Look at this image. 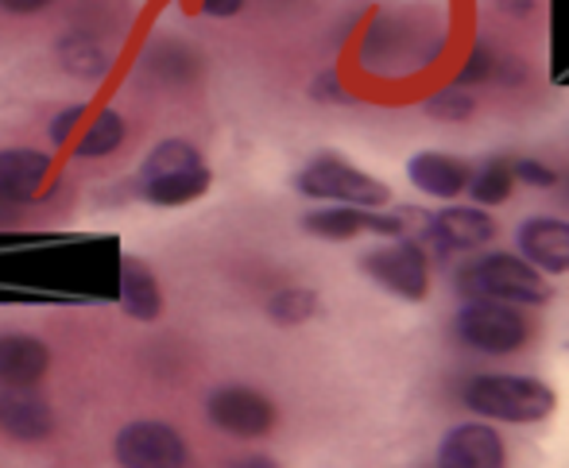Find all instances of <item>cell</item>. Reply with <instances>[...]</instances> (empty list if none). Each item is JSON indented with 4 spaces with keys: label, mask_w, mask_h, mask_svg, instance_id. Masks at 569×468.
<instances>
[{
    "label": "cell",
    "mask_w": 569,
    "mask_h": 468,
    "mask_svg": "<svg viewBox=\"0 0 569 468\" xmlns=\"http://www.w3.org/2000/svg\"><path fill=\"white\" fill-rule=\"evenodd\" d=\"M461 402L477 418H496V422H511V426H535L555 415L558 395H555V387L535 376L488 372V376H472L469 384L461 387Z\"/></svg>",
    "instance_id": "6da1fadb"
},
{
    "label": "cell",
    "mask_w": 569,
    "mask_h": 468,
    "mask_svg": "<svg viewBox=\"0 0 569 468\" xmlns=\"http://www.w3.org/2000/svg\"><path fill=\"white\" fill-rule=\"evenodd\" d=\"M457 295L469 298H488V302H516V306H547L550 302V282L542 271H535L523 256L511 252H492L469 260L457 271Z\"/></svg>",
    "instance_id": "7a4b0ae2"
},
{
    "label": "cell",
    "mask_w": 569,
    "mask_h": 468,
    "mask_svg": "<svg viewBox=\"0 0 569 468\" xmlns=\"http://www.w3.org/2000/svg\"><path fill=\"white\" fill-rule=\"evenodd\" d=\"M527 306L516 302H488V298H469L457 313L453 329L469 349L488 352V357H508L519 352L535 333V321L527 318Z\"/></svg>",
    "instance_id": "3957f363"
},
{
    "label": "cell",
    "mask_w": 569,
    "mask_h": 468,
    "mask_svg": "<svg viewBox=\"0 0 569 468\" xmlns=\"http://www.w3.org/2000/svg\"><path fill=\"white\" fill-rule=\"evenodd\" d=\"M299 193L315 201H341V206H365V209H383L391 206V187H383L380 179L365 175L360 167H352L349 159L338 151H322L315 156L295 179Z\"/></svg>",
    "instance_id": "277c9868"
},
{
    "label": "cell",
    "mask_w": 569,
    "mask_h": 468,
    "mask_svg": "<svg viewBox=\"0 0 569 468\" xmlns=\"http://www.w3.org/2000/svg\"><path fill=\"white\" fill-rule=\"evenodd\" d=\"M360 271L380 282L383 290L407 298V302H422L430 295V256L411 237H396L388 245L365 252L360 256Z\"/></svg>",
    "instance_id": "5b68a950"
},
{
    "label": "cell",
    "mask_w": 569,
    "mask_h": 468,
    "mask_svg": "<svg viewBox=\"0 0 569 468\" xmlns=\"http://www.w3.org/2000/svg\"><path fill=\"white\" fill-rule=\"evenodd\" d=\"M411 209H365V206H326L315 209V213L302 217V229L318 240H357V237H411L407 221H411Z\"/></svg>",
    "instance_id": "8992f818"
},
{
    "label": "cell",
    "mask_w": 569,
    "mask_h": 468,
    "mask_svg": "<svg viewBox=\"0 0 569 468\" xmlns=\"http://www.w3.org/2000/svg\"><path fill=\"white\" fill-rule=\"evenodd\" d=\"M113 454L120 468H187V438L171 422L159 418H136L117 434Z\"/></svg>",
    "instance_id": "52a82bcc"
},
{
    "label": "cell",
    "mask_w": 569,
    "mask_h": 468,
    "mask_svg": "<svg viewBox=\"0 0 569 468\" xmlns=\"http://www.w3.org/2000/svg\"><path fill=\"white\" fill-rule=\"evenodd\" d=\"M206 415H210V422L218 426V430L232 434V438H244V441L263 438V434H271L279 422L276 402L263 391L244 387V384L218 387V391L210 395V402H206Z\"/></svg>",
    "instance_id": "ba28073f"
},
{
    "label": "cell",
    "mask_w": 569,
    "mask_h": 468,
    "mask_svg": "<svg viewBox=\"0 0 569 468\" xmlns=\"http://www.w3.org/2000/svg\"><path fill=\"white\" fill-rule=\"evenodd\" d=\"M422 248H435V256L442 260H453L461 252H477L488 240L496 237V221L485 213L480 206H450L442 213H427L422 221Z\"/></svg>",
    "instance_id": "9c48e42d"
},
{
    "label": "cell",
    "mask_w": 569,
    "mask_h": 468,
    "mask_svg": "<svg viewBox=\"0 0 569 468\" xmlns=\"http://www.w3.org/2000/svg\"><path fill=\"white\" fill-rule=\"evenodd\" d=\"M438 468H508V446L488 422H461L442 438Z\"/></svg>",
    "instance_id": "30bf717a"
},
{
    "label": "cell",
    "mask_w": 569,
    "mask_h": 468,
    "mask_svg": "<svg viewBox=\"0 0 569 468\" xmlns=\"http://www.w3.org/2000/svg\"><path fill=\"white\" fill-rule=\"evenodd\" d=\"M519 252L542 276H569V221L562 217H527L519 225Z\"/></svg>",
    "instance_id": "8fae6325"
},
{
    "label": "cell",
    "mask_w": 569,
    "mask_h": 468,
    "mask_svg": "<svg viewBox=\"0 0 569 468\" xmlns=\"http://www.w3.org/2000/svg\"><path fill=\"white\" fill-rule=\"evenodd\" d=\"M469 175H472V167L465 163L461 156H450V151H419V156L407 163L411 187L442 201L457 198V193L469 187Z\"/></svg>",
    "instance_id": "7c38bea8"
},
{
    "label": "cell",
    "mask_w": 569,
    "mask_h": 468,
    "mask_svg": "<svg viewBox=\"0 0 569 468\" xmlns=\"http://www.w3.org/2000/svg\"><path fill=\"white\" fill-rule=\"evenodd\" d=\"M51 175V159L31 148L0 151V198L12 206H31Z\"/></svg>",
    "instance_id": "4fadbf2b"
},
{
    "label": "cell",
    "mask_w": 569,
    "mask_h": 468,
    "mask_svg": "<svg viewBox=\"0 0 569 468\" xmlns=\"http://www.w3.org/2000/svg\"><path fill=\"white\" fill-rule=\"evenodd\" d=\"M0 426L16 441H43L54 430V410L31 387H8L0 399Z\"/></svg>",
    "instance_id": "5bb4252c"
},
{
    "label": "cell",
    "mask_w": 569,
    "mask_h": 468,
    "mask_svg": "<svg viewBox=\"0 0 569 468\" xmlns=\"http://www.w3.org/2000/svg\"><path fill=\"white\" fill-rule=\"evenodd\" d=\"M51 368V349L39 337L0 333V384L4 387H36Z\"/></svg>",
    "instance_id": "9a60e30c"
},
{
    "label": "cell",
    "mask_w": 569,
    "mask_h": 468,
    "mask_svg": "<svg viewBox=\"0 0 569 468\" xmlns=\"http://www.w3.org/2000/svg\"><path fill=\"white\" fill-rule=\"evenodd\" d=\"M120 306L136 321H156L163 313V287L151 276L148 263L140 260L120 263Z\"/></svg>",
    "instance_id": "2e32d148"
},
{
    "label": "cell",
    "mask_w": 569,
    "mask_h": 468,
    "mask_svg": "<svg viewBox=\"0 0 569 468\" xmlns=\"http://www.w3.org/2000/svg\"><path fill=\"white\" fill-rule=\"evenodd\" d=\"M140 190L151 206H187V201H198L206 190H210V167H182V171H167V175H151V179H140Z\"/></svg>",
    "instance_id": "e0dca14e"
},
{
    "label": "cell",
    "mask_w": 569,
    "mask_h": 468,
    "mask_svg": "<svg viewBox=\"0 0 569 468\" xmlns=\"http://www.w3.org/2000/svg\"><path fill=\"white\" fill-rule=\"evenodd\" d=\"M465 190L472 193V201H477L480 209L503 206V201L511 198V190H516V171H511V159L508 156L485 159V163L469 175V187H465Z\"/></svg>",
    "instance_id": "ac0fdd59"
},
{
    "label": "cell",
    "mask_w": 569,
    "mask_h": 468,
    "mask_svg": "<svg viewBox=\"0 0 569 468\" xmlns=\"http://www.w3.org/2000/svg\"><path fill=\"white\" fill-rule=\"evenodd\" d=\"M59 62L67 67V74L82 78V82H98L109 74V54L98 39L90 36H67L59 43Z\"/></svg>",
    "instance_id": "d6986e66"
},
{
    "label": "cell",
    "mask_w": 569,
    "mask_h": 468,
    "mask_svg": "<svg viewBox=\"0 0 569 468\" xmlns=\"http://www.w3.org/2000/svg\"><path fill=\"white\" fill-rule=\"evenodd\" d=\"M124 117L113 109H101L98 117H93V125L82 132V140H78V156L82 159H101V156H113V151L124 143Z\"/></svg>",
    "instance_id": "ffe728a7"
},
{
    "label": "cell",
    "mask_w": 569,
    "mask_h": 468,
    "mask_svg": "<svg viewBox=\"0 0 569 468\" xmlns=\"http://www.w3.org/2000/svg\"><path fill=\"white\" fill-rule=\"evenodd\" d=\"M318 313V295L307 287H287V290H276V295L268 298V318L276 321V326H302V321H310Z\"/></svg>",
    "instance_id": "44dd1931"
},
{
    "label": "cell",
    "mask_w": 569,
    "mask_h": 468,
    "mask_svg": "<svg viewBox=\"0 0 569 468\" xmlns=\"http://www.w3.org/2000/svg\"><path fill=\"white\" fill-rule=\"evenodd\" d=\"M206 163L202 151L190 140H163L159 148H151V156L143 159L140 179H151V175H167V171H182V167H198Z\"/></svg>",
    "instance_id": "7402d4cb"
},
{
    "label": "cell",
    "mask_w": 569,
    "mask_h": 468,
    "mask_svg": "<svg viewBox=\"0 0 569 468\" xmlns=\"http://www.w3.org/2000/svg\"><path fill=\"white\" fill-rule=\"evenodd\" d=\"M472 109H477V101L465 93V86H446L442 93H435L427 104H422V112H427V117L450 120V125H461V120H469Z\"/></svg>",
    "instance_id": "603a6c76"
},
{
    "label": "cell",
    "mask_w": 569,
    "mask_h": 468,
    "mask_svg": "<svg viewBox=\"0 0 569 468\" xmlns=\"http://www.w3.org/2000/svg\"><path fill=\"white\" fill-rule=\"evenodd\" d=\"M492 74H496V54H492V47L477 43V47H472V54H469V62L461 67V74H457L453 86H477V82H488Z\"/></svg>",
    "instance_id": "cb8c5ba5"
},
{
    "label": "cell",
    "mask_w": 569,
    "mask_h": 468,
    "mask_svg": "<svg viewBox=\"0 0 569 468\" xmlns=\"http://www.w3.org/2000/svg\"><path fill=\"white\" fill-rule=\"evenodd\" d=\"M511 171H516V182H527V187H539V190H550L558 187V171L539 159H511Z\"/></svg>",
    "instance_id": "d4e9b609"
},
{
    "label": "cell",
    "mask_w": 569,
    "mask_h": 468,
    "mask_svg": "<svg viewBox=\"0 0 569 468\" xmlns=\"http://www.w3.org/2000/svg\"><path fill=\"white\" fill-rule=\"evenodd\" d=\"M82 117H86V104H70V109H62L59 117L51 120V140L54 143L74 140V132L82 128Z\"/></svg>",
    "instance_id": "484cf974"
},
{
    "label": "cell",
    "mask_w": 569,
    "mask_h": 468,
    "mask_svg": "<svg viewBox=\"0 0 569 468\" xmlns=\"http://www.w3.org/2000/svg\"><path fill=\"white\" fill-rule=\"evenodd\" d=\"M310 93H315V101H349V93L341 90L338 74H318V82Z\"/></svg>",
    "instance_id": "4316f807"
},
{
    "label": "cell",
    "mask_w": 569,
    "mask_h": 468,
    "mask_svg": "<svg viewBox=\"0 0 569 468\" xmlns=\"http://www.w3.org/2000/svg\"><path fill=\"white\" fill-rule=\"evenodd\" d=\"M244 8V0H202V12L213 16V20H229Z\"/></svg>",
    "instance_id": "83f0119b"
},
{
    "label": "cell",
    "mask_w": 569,
    "mask_h": 468,
    "mask_svg": "<svg viewBox=\"0 0 569 468\" xmlns=\"http://www.w3.org/2000/svg\"><path fill=\"white\" fill-rule=\"evenodd\" d=\"M496 8H500L503 16H519V20H523V16L535 12V0H496Z\"/></svg>",
    "instance_id": "f1b7e54d"
},
{
    "label": "cell",
    "mask_w": 569,
    "mask_h": 468,
    "mask_svg": "<svg viewBox=\"0 0 569 468\" xmlns=\"http://www.w3.org/2000/svg\"><path fill=\"white\" fill-rule=\"evenodd\" d=\"M51 0H0V8H8V12L16 16H28V12H39V8H47Z\"/></svg>",
    "instance_id": "f546056e"
},
{
    "label": "cell",
    "mask_w": 569,
    "mask_h": 468,
    "mask_svg": "<svg viewBox=\"0 0 569 468\" xmlns=\"http://www.w3.org/2000/svg\"><path fill=\"white\" fill-rule=\"evenodd\" d=\"M237 468H279V461H271V457H248V461H240Z\"/></svg>",
    "instance_id": "4dcf8cb0"
},
{
    "label": "cell",
    "mask_w": 569,
    "mask_h": 468,
    "mask_svg": "<svg viewBox=\"0 0 569 468\" xmlns=\"http://www.w3.org/2000/svg\"><path fill=\"white\" fill-rule=\"evenodd\" d=\"M16 209H20V206H12V201L0 198V225H12L16 221Z\"/></svg>",
    "instance_id": "1f68e13d"
}]
</instances>
